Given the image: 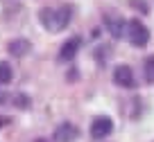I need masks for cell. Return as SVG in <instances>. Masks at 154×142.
I'll return each mask as SVG.
<instances>
[{
  "label": "cell",
  "instance_id": "6da1fadb",
  "mask_svg": "<svg viewBox=\"0 0 154 142\" xmlns=\"http://www.w3.org/2000/svg\"><path fill=\"white\" fill-rule=\"evenodd\" d=\"M70 16H72V7H68V5L57 7V9H50V7H45V9L38 11L41 25H43L48 32H52V34H57V32H61V29H66L68 23H70Z\"/></svg>",
  "mask_w": 154,
  "mask_h": 142
},
{
  "label": "cell",
  "instance_id": "7a4b0ae2",
  "mask_svg": "<svg viewBox=\"0 0 154 142\" xmlns=\"http://www.w3.org/2000/svg\"><path fill=\"white\" fill-rule=\"evenodd\" d=\"M127 38L134 47H145L149 43V29L140 20H129L127 23Z\"/></svg>",
  "mask_w": 154,
  "mask_h": 142
},
{
  "label": "cell",
  "instance_id": "3957f363",
  "mask_svg": "<svg viewBox=\"0 0 154 142\" xmlns=\"http://www.w3.org/2000/svg\"><path fill=\"white\" fill-rule=\"evenodd\" d=\"M113 131V120L106 117V115H100V117L93 120L91 124V138L93 140H104L106 135H111Z\"/></svg>",
  "mask_w": 154,
  "mask_h": 142
},
{
  "label": "cell",
  "instance_id": "277c9868",
  "mask_svg": "<svg viewBox=\"0 0 154 142\" xmlns=\"http://www.w3.org/2000/svg\"><path fill=\"white\" fill-rule=\"evenodd\" d=\"M113 81L120 88H134L136 86V77H134V70L129 66H118L113 70Z\"/></svg>",
  "mask_w": 154,
  "mask_h": 142
},
{
  "label": "cell",
  "instance_id": "5b68a950",
  "mask_svg": "<svg viewBox=\"0 0 154 142\" xmlns=\"http://www.w3.org/2000/svg\"><path fill=\"white\" fill-rule=\"evenodd\" d=\"M77 135H79V129L70 122L59 124L57 131H54V140L57 142H72V140H77Z\"/></svg>",
  "mask_w": 154,
  "mask_h": 142
},
{
  "label": "cell",
  "instance_id": "8992f818",
  "mask_svg": "<svg viewBox=\"0 0 154 142\" xmlns=\"http://www.w3.org/2000/svg\"><path fill=\"white\" fill-rule=\"evenodd\" d=\"M79 47H82V38H79V36L68 38V41L61 45V50H59V59H61V61H70V59H75V54L79 52Z\"/></svg>",
  "mask_w": 154,
  "mask_h": 142
},
{
  "label": "cell",
  "instance_id": "52a82bcc",
  "mask_svg": "<svg viewBox=\"0 0 154 142\" xmlns=\"http://www.w3.org/2000/svg\"><path fill=\"white\" fill-rule=\"evenodd\" d=\"M7 50H9L11 57H25V54L32 50V43H29L27 38H14V41L7 45Z\"/></svg>",
  "mask_w": 154,
  "mask_h": 142
},
{
  "label": "cell",
  "instance_id": "ba28073f",
  "mask_svg": "<svg viewBox=\"0 0 154 142\" xmlns=\"http://www.w3.org/2000/svg\"><path fill=\"white\" fill-rule=\"evenodd\" d=\"M106 29L111 32L113 38H120L122 32H125V20H122V18H109V20H106Z\"/></svg>",
  "mask_w": 154,
  "mask_h": 142
},
{
  "label": "cell",
  "instance_id": "9c48e42d",
  "mask_svg": "<svg viewBox=\"0 0 154 142\" xmlns=\"http://www.w3.org/2000/svg\"><path fill=\"white\" fill-rule=\"evenodd\" d=\"M14 79V70H11V63L0 61V84H11Z\"/></svg>",
  "mask_w": 154,
  "mask_h": 142
},
{
  "label": "cell",
  "instance_id": "30bf717a",
  "mask_svg": "<svg viewBox=\"0 0 154 142\" xmlns=\"http://www.w3.org/2000/svg\"><path fill=\"white\" fill-rule=\"evenodd\" d=\"M143 75H145V81H147V84H154V54L145 59V63H143Z\"/></svg>",
  "mask_w": 154,
  "mask_h": 142
},
{
  "label": "cell",
  "instance_id": "8fae6325",
  "mask_svg": "<svg viewBox=\"0 0 154 142\" xmlns=\"http://www.w3.org/2000/svg\"><path fill=\"white\" fill-rule=\"evenodd\" d=\"M134 9H140V14H147V5H145V0H131L129 2Z\"/></svg>",
  "mask_w": 154,
  "mask_h": 142
},
{
  "label": "cell",
  "instance_id": "7c38bea8",
  "mask_svg": "<svg viewBox=\"0 0 154 142\" xmlns=\"http://www.w3.org/2000/svg\"><path fill=\"white\" fill-rule=\"evenodd\" d=\"M11 102H14L16 106H20V108H25V106H29V102L25 99L23 95H16V97H14V99H11Z\"/></svg>",
  "mask_w": 154,
  "mask_h": 142
},
{
  "label": "cell",
  "instance_id": "4fadbf2b",
  "mask_svg": "<svg viewBox=\"0 0 154 142\" xmlns=\"http://www.w3.org/2000/svg\"><path fill=\"white\" fill-rule=\"evenodd\" d=\"M5 102H7V95H5V93H0V104H5Z\"/></svg>",
  "mask_w": 154,
  "mask_h": 142
},
{
  "label": "cell",
  "instance_id": "5bb4252c",
  "mask_svg": "<svg viewBox=\"0 0 154 142\" xmlns=\"http://www.w3.org/2000/svg\"><path fill=\"white\" fill-rule=\"evenodd\" d=\"M36 142H43V140H36Z\"/></svg>",
  "mask_w": 154,
  "mask_h": 142
}]
</instances>
